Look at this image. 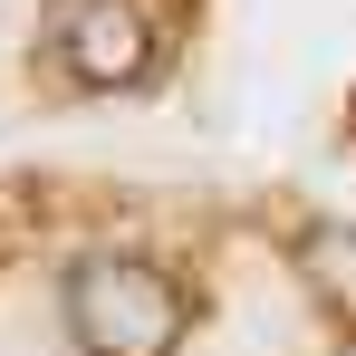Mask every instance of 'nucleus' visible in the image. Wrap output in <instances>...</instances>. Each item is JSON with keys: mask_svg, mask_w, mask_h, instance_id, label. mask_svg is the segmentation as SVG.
<instances>
[{"mask_svg": "<svg viewBox=\"0 0 356 356\" xmlns=\"http://www.w3.org/2000/svg\"><path fill=\"white\" fill-rule=\"evenodd\" d=\"M58 318L87 356H174L183 327H193V298L145 250H87L58 280Z\"/></svg>", "mask_w": 356, "mask_h": 356, "instance_id": "1", "label": "nucleus"}, {"mask_svg": "<svg viewBox=\"0 0 356 356\" xmlns=\"http://www.w3.org/2000/svg\"><path fill=\"white\" fill-rule=\"evenodd\" d=\"M58 58H67V77L97 87V97L145 87V67H154V10H145V0H77L58 19Z\"/></svg>", "mask_w": 356, "mask_h": 356, "instance_id": "2", "label": "nucleus"}, {"mask_svg": "<svg viewBox=\"0 0 356 356\" xmlns=\"http://www.w3.org/2000/svg\"><path fill=\"white\" fill-rule=\"evenodd\" d=\"M308 260H318V280H327V289H356V241L318 232V250H308Z\"/></svg>", "mask_w": 356, "mask_h": 356, "instance_id": "3", "label": "nucleus"}, {"mask_svg": "<svg viewBox=\"0 0 356 356\" xmlns=\"http://www.w3.org/2000/svg\"><path fill=\"white\" fill-rule=\"evenodd\" d=\"M337 356H356V337H347V347H337Z\"/></svg>", "mask_w": 356, "mask_h": 356, "instance_id": "4", "label": "nucleus"}]
</instances>
